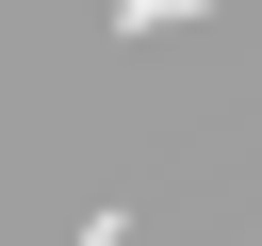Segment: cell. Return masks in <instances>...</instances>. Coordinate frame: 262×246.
Masks as SVG:
<instances>
[{"label":"cell","instance_id":"6da1fadb","mask_svg":"<svg viewBox=\"0 0 262 246\" xmlns=\"http://www.w3.org/2000/svg\"><path fill=\"white\" fill-rule=\"evenodd\" d=\"M164 16H213V0H115V33H164Z\"/></svg>","mask_w":262,"mask_h":246},{"label":"cell","instance_id":"7a4b0ae2","mask_svg":"<svg viewBox=\"0 0 262 246\" xmlns=\"http://www.w3.org/2000/svg\"><path fill=\"white\" fill-rule=\"evenodd\" d=\"M82 246H131V213H82Z\"/></svg>","mask_w":262,"mask_h":246}]
</instances>
